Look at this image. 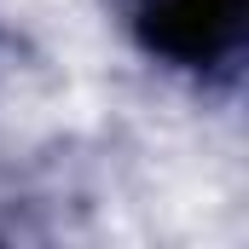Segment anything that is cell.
<instances>
[{
    "instance_id": "cell-1",
    "label": "cell",
    "mask_w": 249,
    "mask_h": 249,
    "mask_svg": "<svg viewBox=\"0 0 249 249\" xmlns=\"http://www.w3.org/2000/svg\"><path fill=\"white\" fill-rule=\"evenodd\" d=\"M244 29V0H139V35L180 64H203Z\"/></svg>"
}]
</instances>
